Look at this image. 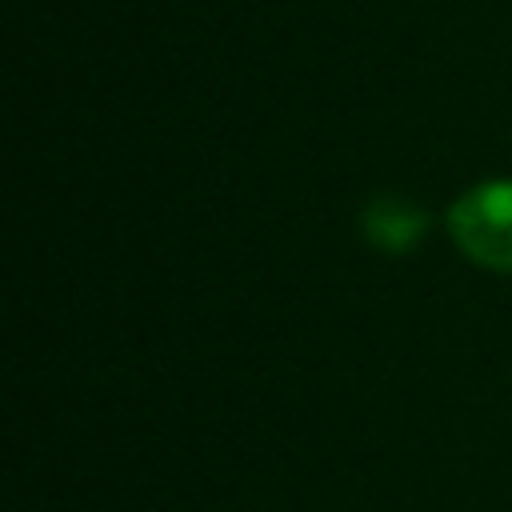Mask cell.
Here are the masks:
<instances>
[{
    "instance_id": "obj_1",
    "label": "cell",
    "mask_w": 512,
    "mask_h": 512,
    "mask_svg": "<svg viewBox=\"0 0 512 512\" xmlns=\"http://www.w3.org/2000/svg\"><path fill=\"white\" fill-rule=\"evenodd\" d=\"M448 232L468 260L512 272V180L468 188L448 208Z\"/></svg>"
},
{
    "instance_id": "obj_2",
    "label": "cell",
    "mask_w": 512,
    "mask_h": 512,
    "mask_svg": "<svg viewBox=\"0 0 512 512\" xmlns=\"http://www.w3.org/2000/svg\"><path fill=\"white\" fill-rule=\"evenodd\" d=\"M360 224H364V236L380 252H408L424 236L428 216H424V208H416V204H408L400 196H376L364 208Z\"/></svg>"
}]
</instances>
